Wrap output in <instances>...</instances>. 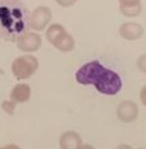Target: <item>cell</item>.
<instances>
[{"instance_id": "8", "label": "cell", "mask_w": 146, "mask_h": 149, "mask_svg": "<svg viewBox=\"0 0 146 149\" xmlns=\"http://www.w3.org/2000/svg\"><path fill=\"white\" fill-rule=\"evenodd\" d=\"M81 144V137L75 131H66L60 137L59 146L60 149H78Z\"/></svg>"}, {"instance_id": "18", "label": "cell", "mask_w": 146, "mask_h": 149, "mask_svg": "<svg viewBox=\"0 0 146 149\" xmlns=\"http://www.w3.org/2000/svg\"><path fill=\"white\" fill-rule=\"evenodd\" d=\"M0 149H21L19 146L15 144H9V145L0 148Z\"/></svg>"}, {"instance_id": "1", "label": "cell", "mask_w": 146, "mask_h": 149, "mask_svg": "<svg viewBox=\"0 0 146 149\" xmlns=\"http://www.w3.org/2000/svg\"><path fill=\"white\" fill-rule=\"evenodd\" d=\"M75 78L79 84L92 85L97 92L106 95H116L123 86L117 72L106 68L96 60L81 65L76 72Z\"/></svg>"}, {"instance_id": "19", "label": "cell", "mask_w": 146, "mask_h": 149, "mask_svg": "<svg viewBox=\"0 0 146 149\" xmlns=\"http://www.w3.org/2000/svg\"><path fill=\"white\" fill-rule=\"evenodd\" d=\"M116 149H132V148L127 144H122V145L119 146Z\"/></svg>"}, {"instance_id": "14", "label": "cell", "mask_w": 146, "mask_h": 149, "mask_svg": "<svg viewBox=\"0 0 146 149\" xmlns=\"http://www.w3.org/2000/svg\"><path fill=\"white\" fill-rule=\"evenodd\" d=\"M137 66L141 72L146 74V53L138 58L137 61Z\"/></svg>"}, {"instance_id": "16", "label": "cell", "mask_w": 146, "mask_h": 149, "mask_svg": "<svg viewBox=\"0 0 146 149\" xmlns=\"http://www.w3.org/2000/svg\"><path fill=\"white\" fill-rule=\"evenodd\" d=\"M140 99L143 105L146 107V85L141 89L140 93Z\"/></svg>"}, {"instance_id": "13", "label": "cell", "mask_w": 146, "mask_h": 149, "mask_svg": "<svg viewBox=\"0 0 146 149\" xmlns=\"http://www.w3.org/2000/svg\"><path fill=\"white\" fill-rule=\"evenodd\" d=\"M15 106L16 103L11 100L10 101L9 100H6V101L2 103V109L7 113H9V114H13L15 108Z\"/></svg>"}, {"instance_id": "4", "label": "cell", "mask_w": 146, "mask_h": 149, "mask_svg": "<svg viewBox=\"0 0 146 149\" xmlns=\"http://www.w3.org/2000/svg\"><path fill=\"white\" fill-rule=\"evenodd\" d=\"M52 17V11L49 7L40 6L30 14L29 27L36 31H42L50 23Z\"/></svg>"}, {"instance_id": "15", "label": "cell", "mask_w": 146, "mask_h": 149, "mask_svg": "<svg viewBox=\"0 0 146 149\" xmlns=\"http://www.w3.org/2000/svg\"><path fill=\"white\" fill-rule=\"evenodd\" d=\"M55 1L61 7H68L74 5L76 2L77 0H55Z\"/></svg>"}, {"instance_id": "10", "label": "cell", "mask_w": 146, "mask_h": 149, "mask_svg": "<svg viewBox=\"0 0 146 149\" xmlns=\"http://www.w3.org/2000/svg\"><path fill=\"white\" fill-rule=\"evenodd\" d=\"M31 89L30 86L25 83L17 84L15 86L10 93V100L17 104L27 102L30 99Z\"/></svg>"}, {"instance_id": "6", "label": "cell", "mask_w": 146, "mask_h": 149, "mask_svg": "<svg viewBox=\"0 0 146 149\" xmlns=\"http://www.w3.org/2000/svg\"><path fill=\"white\" fill-rule=\"evenodd\" d=\"M139 113V107L132 100H124L118 106L116 116L124 123H131L137 119Z\"/></svg>"}, {"instance_id": "20", "label": "cell", "mask_w": 146, "mask_h": 149, "mask_svg": "<svg viewBox=\"0 0 146 149\" xmlns=\"http://www.w3.org/2000/svg\"><path fill=\"white\" fill-rule=\"evenodd\" d=\"M78 149H95V148L89 144H85V145H81Z\"/></svg>"}, {"instance_id": "2", "label": "cell", "mask_w": 146, "mask_h": 149, "mask_svg": "<svg viewBox=\"0 0 146 149\" xmlns=\"http://www.w3.org/2000/svg\"><path fill=\"white\" fill-rule=\"evenodd\" d=\"M30 13L21 0H0V39L16 42L29 31Z\"/></svg>"}, {"instance_id": "12", "label": "cell", "mask_w": 146, "mask_h": 149, "mask_svg": "<svg viewBox=\"0 0 146 149\" xmlns=\"http://www.w3.org/2000/svg\"><path fill=\"white\" fill-rule=\"evenodd\" d=\"M65 31H66L65 27L63 26H62L61 24H59V23H53V24H51L47 28V29L46 31V33H45L47 40V42L49 43H50L52 45V42L55 41V39L61 33H63Z\"/></svg>"}, {"instance_id": "11", "label": "cell", "mask_w": 146, "mask_h": 149, "mask_svg": "<svg viewBox=\"0 0 146 149\" xmlns=\"http://www.w3.org/2000/svg\"><path fill=\"white\" fill-rule=\"evenodd\" d=\"M141 2L133 4H120V11L122 14L127 17H135L139 15L142 11Z\"/></svg>"}, {"instance_id": "3", "label": "cell", "mask_w": 146, "mask_h": 149, "mask_svg": "<svg viewBox=\"0 0 146 149\" xmlns=\"http://www.w3.org/2000/svg\"><path fill=\"white\" fill-rule=\"evenodd\" d=\"M39 66V60L36 57L32 55H26L17 57L13 61L11 70L16 79L23 80L33 76Z\"/></svg>"}, {"instance_id": "7", "label": "cell", "mask_w": 146, "mask_h": 149, "mask_svg": "<svg viewBox=\"0 0 146 149\" xmlns=\"http://www.w3.org/2000/svg\"><path fill=\"white\" fill-rule=\"evenodd\" d=\"M119 35L127 41H136L140 39L144 33L142 25L135 22H125L122 23L119 29Z\"/></svg>"}, {"instance_id": "9", "label": "cell", "mask_w": 146, "mask_h": 149, "mask_svg": "<svg viewBox=\"0 0 146 149\" xmlns=\"http://www.w3.org/2000/svg\"><path fill=\"white\" fill-rule=\"evenodd\" d=\"M52 45L60 52H70L75 48L76 42L72 35L65 31L55 39Z\"/></svg>"}, {"instance_id": "21", "label": "cell", "mask_w": 146, "mask_h": 149, "mask_svg": "<svg viewBox=\"0 0 146 149\" xmlns=\"http://www.w3.org/2000/svg\"><path fill=\"white\" fill-rule=\"evenodd\" d=\"M4 71H3L1 68H0V75H2V74H4Z\"/></svg>"}, {"instance_id": "5", "label": "cell", "mask_w": 146, "mask_h": 149, "mask_svg": "<svg viewBox=\"0 0 146 149\" xmlns=\"http://www.w3.org/2000/svg\"><path fill=\"white\" fill-rule=\"evenodd\" d=\"M17 47L23 52H35L39 49L42 45V36L36 32L27 31L18 38Z\"/></svg>"}, {"instance_id": "22", "label": "cell", "mask_w": 146, "mask_h": 149, "mask_svg": "<svg viewBox=\"0 0 146 149\" xmlns=\"http://www.w3.org/2000/svg\"><path fill=\"white\" fill-rule=\"evenodd\" d=\"M139 149H144V148H139Z\"/></svg>"}, {"instance_id": "17", "label": "cell", "mask_w": 146, "mask_h": 149, "mask_svg": "<svg viewBox=\"0 0 146 149\" xmlns=\"http://www.w3.org/2000/svg\"><path fill=\"white\" fill-rule=\"evenodd\" d=\"M120 4H133V3L141 2L140 0H119Z\"/></svg>"}]
</instances>
